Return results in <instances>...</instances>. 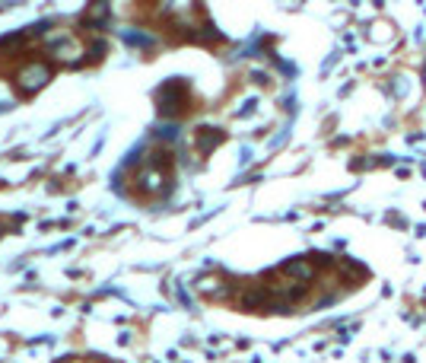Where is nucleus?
I'll list each match as a JSON object with an SVG mask.
<instances>
[{"label":"nucleus","instance_id":"1","mask_svg":"<svg viewBox=\"0 0 426 363\" xmlns=\"http://www.w3.org/2000/svg\"><path fill=\"white\" fill-rule=\"evenodd\" d=\"M45 51H48L54 61H61V64H74V61L86 58V45H83L80 39H74L70 32L48 35V39H45Z\"/></svg>","mask_w":426,"mask_h":363},{"label":"nucleus","instance_id":"4","mask_svg":"<svg viewBox=\"0 0 426 363\" xmlns=\"http://www.w3.org/2000/svg\"><path fill=\"white\" fill-rule=\"evenodd\" d=\"M283 274L293 277V281H299V284H309L312 277H315V264H312L309 258H299V262H290L287 268H283Z\"/></svg>","mask_w":426,"mask_h":363},{"label":"nucleus","instance_id":"2","mask_svg":"<svg viewBox=\"0 0 426 363\" xmlns=\"http://www.w3.org/2000/svg\"><path fill=\"white\" fill-rule=\"evenodd\" d=\"M48 80H51V64L48 61H29V64L17 67V74H13V83H17L23 92L41 90Z\"/></svg>","mask_w":426,"mask_h":363},{"label":"nucleus","instance_id":"3","mask_svg":"<svg viewBox=\"0 0 426 363\" xmlns=\"http://www.w3.org/2000/svg\"><path fill=\"white\" fill-rule=\"evenodd\" d=\"M163 96H159V108H163V115L175 118L181 115V108L188 106V83H181V80H172V83H165Z\"/></svg>","mask_w":426,"mask_h":363}]
</instances>
